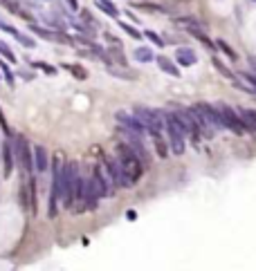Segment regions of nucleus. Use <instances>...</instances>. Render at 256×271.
<instances>
[{"label": "nucleus", "instance_id": "obj_34", "mask_svg": "<svg viewBox=\"0 0 256 271\" xmlns=\"http://www.w3.org/2000/svg\"><path fill=\"white\" fill-rule=\"evenodd\" d=\"M126 16H130V20H140V16H135V14L130 12V9H128V12H126Z\"/></svg>", "mask_w": 256, "mask_h": 271}, {"label": "nucleus", "instance_id": "obj_4", "mask_svg": "<svg viewBox=\"0 0 256 271\" xmlns=\"http://www.w3.org/2000/svg\"><path fill=\"white\" fill-rule=\"evenodd\" d=\"M117 157H119V162L124 164V168H126L130 182L137 184V182L142 179V175H144V168H146L144 159L137 155V150H133L126 141H122V144L117 146Z\"/></svg>", "mask_w": 256, "mask_h": 271}, {"label": "nucleus", "instance_id": "obj_20", "mask_svg": "<svg viewBox=\"0 0 256 271\" xmlns=\"http://www.w3.org/2000/svg\"><path fill=\"white\" fill-rule=\"evenodd\" d=\"M0 69H2V79H5V83L14 87V83H16V74H14V69H12V63H9L7 58H0Z\"/></svg>", "mask_w": 256, "mask_h": 271}, {"label": "nucleus", "instance_id": "obj_22", "mask_svg": "<svg viewBox=\"0 0 256 271\" xmlns=\"http://www.w3.org/2000/svg\"><path fill=\"white\" fill-rule=\"evenodd\" d=\"M117 25H119V29L126 32L130 38H142V36H144V32H140V29L135 27V25H130V23H122V20H117Z\"/></svg>", "mask_w": 256, "mask_h": 271}, {"label": "nucleus", "instance_id": "obj_8", "mask_svg": "<svg viewBox=\"0 0 256 271\" xmlns=\"http://www.w3.org/2000/svg\"><path fill=\"white\" fill-rule=\"evenodd\" d=\"M104 168H106V173H108V177H110L115 188H128V186H133V182L128 177L124 164L119 162V157H104Z\"/></svg>", "mask_w": 256, "mask_h": 271}, {"label": "nucleus", "instance_id": "obj_28", "mask_svg": "<svg viewBox=\"0 0 256 271\" xmlns=\"http://www.w3.org/2000/svg\"><path fill=\"white\" fill-rule=\"evenodd\" d=\"M218 47H220L222 52L227 54V56L232 58V61H234V58H236V52H234V50H232V47H229V45H227V43H225V41H218Z\"/></svg>", "mask_w": 256, "mask_h": 271}, {"label": "nucleus", "instance_id": "obj_5", "mask_svg": "<svg viewBox=\"0 0 256 271\" xmlns=\"http://www.w3.org/2000/svg\"><path fill=\"white\" fill-rule=\"evenodd\" d=\"M133 112L140 117L146 126V133L148 137L153 135H160L166 130V121H164V110H153V108H146V105H135Z\"/></svg>", "mask_w": 256, "mask_h": 271}, {"label": "nucleus", "instance_id": "obj_25", "mask_svg": "<svg viewBox=\"0 0 256 271\" xmlns=\"http://www.w3.org/2000/svg\"><path fill=\"white\" fill-rule=\"evenodd\" d=\"M0 56L7 58V61H9L12 65H16V63H18V58H16V54L12 52V47L7 45V43H2V41H0Z\"/></svg>", "mask_w": 256, "mask_h": 271}, {"label": "nucleus", "instance_id": "obj_24", "mask_svg": "<svg viewBox=\"0 0 256 271\" xmlns=\"http://www.w3.org/2000/svg\"><path fill=\"white\" fill-rule=\"evenodd\" d=\"M61 68L68 69V72H72V74H74L76 79H79V81H86V79H88V72L81 68V65H68V63H63Z\"/></svg>", "mask_w": 256, "mask_h": 271}, {"label": "nucleus", "instance_id": "obj_15", "mask_svg": "<svg viewBox=\"0 0 256 271\" xmlns=\"http://www.w3.org/2000/svg\"><path fill=\"white\" fill-rule=\"evenodd\" d=\"M175 61L182 68H191V65L198 63V56H196L191 47H180V50H175Z\"/></svg>", "mask_w": 256, "mask_h": 271}, {"label": "nucleus", "instance_id": "obj_2", "mask_svg": "<svg viewBox=\"0 0 256 271\" xmlns=\"http://www.w3.org/2000/svg\"><path fill=\"white\" fill-rule=\"evenodd\" d=\"M63 177H65V162L56 155L52 159V186H50V200H47V218H56L58 204H63Z\"/></svg>", "mask_w": 256, "mask_h": 271}, {"label": "nucleus", "instance_id": "obj_7", "mask_svg": "<svg viewBox=\"0 0 256 271\" xmlns=\"http://www.w3.org/2000/svg\"><path fill=\"white\" fill-rule=\"evenodd\" d=\"M175 112L180 117L182 128H184V133H186V139H191V144H200V139L204 137V133H202V126H200L198 117L193 112V108H175Z\"/></svg>", "mask_w": 256, "mask_h": 271}, {"label": "nucleus", "instance_id": "obj_36", "mask_svg": "<svg viewBox=\"0 0 256 271\" xmlns=\"http://www.w3.org/2000/svg\"><path fill=\"white\" fill-rule=\"evenodd\" d=\"M0 79H2V69H0Z\"/></svg>", "mask_w": 256, "mask_h": 271}, {"label": "nucleus", "instance_id": "obj_33", "mask_svg": "<svg viewBox=\"0 0 256 271\" xmlns=\"http://www.w3.org/2000/svg\"><path fill=\"white\" fill-rule=\"evenodd\" d=\"M65 2H68V7H70L72 12H79V2L76 0H65Z\"/></svg>", "mask_w": 256, "mask_h": 271}, {"label": "nucleus", "instance_id": "obj_10", "mask_svg": "<svg viewBox=\"0 0 256 271\" xmlns=\"http://www.w3.org/2000/svg\"><path fill=\"white\" fill-rule=\"evenodd\" d=\"M90 182H92L94 190H97V195H99V200H106V197H112V182L110 177H108V173H106L104 166H94L92 168V177H90Z\"/></svg>", "mask_w": 256, "mask_h": 271}, {"label": "nucleus", "instance_id": "obj_19", "mask_svg": "<svg viewBox=\"0 0 256 271\" xmlns=\"http://www.w3.org/2000/svg\"><path fill=\"white\" fill-rule=\"evenodd\" d=\"M238 112H240V117H243V123H245V128H247V133H256V110L240 108Z\"/></svg>", "mask_w": 256, "mask_h": 271}, {"label": "nucleus", "instance_id": "obj_11", "mask_svg": "<svg viewBox=\"0 0 256 271\" xmlns=\"http://www.w3.org/2000/svg\"><path fill=\"white\" fill-rule=\"evenodd\" d=\"M29 32H32V34H38L43 41H50V43H61V45H72V43H74L70 36L63 34L61 29H58V32H54V29L41 27V25H36V23H29Z\"/></svg>", "mask_w": 256, "mask_h": 271}, {"label": "nucleus", "instance_id": "obj_23", "mask_svg": "<svg viewBox=\"0 0 256 271\" xmlns=\"http://www.w3.org/2000/svg\"><path fill=\"white\" fill-rule=\"evenodd\" d=\"M144 36H146V38H148V41L153 43V45H157V47H160V50H162V47L166 45V41H164L162 36L157 34L155 29H144Z\"/></svg>", "mask_w": 256, "mask_h": 271}, {"label": "nucleus", "instance_id": "obj_9", "mask_svg": "<svg viewBox=\"0 0 256 271\" xmlns=\"http://www.w3.org/2000/svg\"><path fill=\"white\" fill-rule=\"evenodd\" d=\"M218 108H220L222 126L227 128V130H232V133H236V135L247 133V128H245L243 117H240V112H238V110H234L232 105H225V103H220Z\"/></svg>", "mask_w": 256, "mask_h": 271}, {"label": "nucleus", "instance_id": "obj_14", "mask_svg": "<svg viewBox=\"0 0 256 271\" xmlns=\"http://www.w3.org/2000/svg\"><path fill=\"white\" fill-rule=\"evenodd\" d=\"M34 162H36V173H45L50 168V152L45 146H34Z\"/></svg>", "mask_w": 256, "mask_h": 271}, {"label": "nucleus", "instance_id": "obj_18", "mask_svg": "<svg viewBox=\"0 0 256 271\" xmlns=\"http://www.w3.org/2000/svg\"><path fill=\"white\" fill-rule=\"evenodd\" d=\"M133 58L135 61H140V63H153L155 61V52H153L151 47L146 45H140L133 50Z\"/></svg>", "mask_w": 256, "mask_h": 271}, {"label": "nucleus", "instance_id": "obj_30", "mask_svg": "<svg viewBox=\"0 0 256 271\" xmlns=\"http://www.w3.org/2000/svg\"><path fill=\"white\" fill-rule=\"evenodd\" d=\"M243 79H245L247 85H252V92H256V76L254 74H243Z\"/></svg>", "mask_w": 256, "mask_h": 271}, {"label": "nucleus", "instance_id": "obj_1", "mask_svg": "<svg viewBox=\"0 0 256 271\" xmlns=\"http://www.w3.org/2000/svg\"><path fill=\"white\" fill-rule=\"evenodd\" d=\"M83 188L86 177L81 175V168L76 162H65V177H63V206L76 208V204L83 202Z\"/></svg>", "mask_w": 256, "mask_h": 271}, {"label": "nucleus", "instance_id": "obj_17", "mask_svg": "<svg viewBox=\"0 0 256 271\" xmlns=\"http://www.w3.org/2000/svg\"><path fill=\"white\" fill-rule=\"evenodd\" d=\"M151 139H153V146H155L157 157H160V159H166V155H169V150H171L169 139H164L162 133H160V135H153Z\"/></svg>", "mask_w": 256, "mask_h": 271}, {"label": "nucleus", "instance_id": "obj_27", "mask_svg": "<svg viewBox=\"0 0 256 271\" xmlns=\"http://www.w3.org/2000/svg\"><path fill=\"white\" fill-rule=\"evenodd\" d=\"M29 65H32V68H38V69H43L45 74H56V72H58V69L54 68V65L45 63V61H29Z\"/></svg>", "mask_w": 256, "mask_h": 271}, {"label": "nucleus", "instance_id": "obj_13", "mask_svg": "<svg viewBox=\"0 0 256 271\" xmlns=\"http://www.w3.org/2000/svg\"><path fill=\"white\" fill-rule=\"evenodd\" d=\"M14 157H16V150H14L12 141L5 139L2 141V177H12L14 173Z\"/></svg>", "mask_w": 256, "mask_h": 271}, {"label": "nucleus", "instance_id": "obj_29", "mask_svg": "<svg viewBox=\"0 0 256 271\" xmlns=\"http://www.w3.org/2000/svg\"><path fill=\"white\" fill-rule=\"evenodd\" d=\"M108 52H112V56H115V58H117V61H119V63H122V65H124V68H126V65H128V61H126V56H124V54H122V50H117V47H115V50H108Z\"/></svg>", "mask_w": 256, "mask_h": 271}, {"label": "nucleus", "instance_id": "obj_32", "mask_svg": "<svg viewBox=\"0 0 256 271\" xmlns=\"http://www.w3.org/2000/svg\"><path fill=\"white\" fill-rule=\"evenodd\" d=\"M104 38H108V41H110V43H115V45H122V43L117 41V38L110 34V32H104Z\"/></svg>", "mask_w": 256, "mask_h": 271}, {"label": "nucleus", "instance_id": "obj_12", "mask_svg": "<svg viewBox=\"0 0 256 271\" xmlns=\"http://www.w3.org/2000/svg\"><path fill=\"white\" fill-rule=\"evenodd\" d=\"M115 119H117V123H119V128H126V130H135V133L148 135V133H146L144 121H142V119L135 115V112H126V110H119V112L115 115Z\"/></svg>", "mask_w": 256, "mask_h": 271}, {"label": "nucleus", "instance_id": "obj_35", "mask_svg": "<svg viewBox=\"0 0 256 271\" xmlns=\"http://www.w3.org/2000/svg\"><path fill=\"white\" fill-rule=\"evenodd\" d=\"M250 63H252V68H254V72H256V58H254V56L250 58Z\"/></svg>", "mask_w": 256, "mask_h": 271}, {"label": "nucleus", "instance_id": "obj_26", "mask_svg": "<svg viewBox=\"0 0 256 271\" xmlns=\"http://www.w3.org/2000/svg\"><path fill=\"white\" fill-rule=\"evenodd\" d=\"M137 9H144V12H162V14H169V9L162 5H153V2H137Z\"/></svg>", "mask_w": 256, "mask_h": 271}, {"label": "nucleus", "instance_id": "obj_6", "mask_svg": "<svg viewBox=\"0 0 256 271\" xmlns=\"http://www.w3.org/2000/svg\"><path fill=\"white\" fill-rule=\"evenodd\" d=\"M14 150H16V159L18 164L23 166V170L27 175L36 173V162H34V146L27 141L25 135H16V141H14Z\"/></svg>", "mask_w": 256, "mask_h": 271}, {"label": "nucleus", "instance_id": "obj_21", "mask_svg": "<svg viewBox=\"0 0 256 271\" xmlns=\"http://www.w3.org/2000/svg\"><path fill=\"white\" fill-rule=\"evenodd\" d=\"M94 5L99 7L106 16H110V18H115V20H117V16H119V9L115 7V2H112V0H97Z\"/></svg>", "mask_w": 256, "mask_h": 271}, {"label": "nucleus", "instance_id": "obj_31", "mask_svg": "<svg viewBox=\"0 0 256 271\" xmlns=\"http://www.w3.org/2000/svg\"><path fill=\"white\" fill-rule=\"evenodd\" d=\"M81 18H83V20H88L90 25H94V18H92V14L88 12V9H81Z\"/></svg>", "mask_w": 256, "mask_h": 271}, {"label": "nucleus", "instance_id": "obj_37", "mask_svg": "<svg viewBox=\"0 0 256 271\" xmlns=\"http://www.w3.org/2000/svg\"><path fill=\"white\" fill-rule=\"evenodd\" d=\"M182 2H186V0H182Z\"/></svg>", "mask_w": 256, "mask_h": 271}, {"label": "nucleus", "instance_id": "obj_16", "mask_svg": "<svg viewBox=\"0 0 256 271\" xmlns=\"http://www.w3.org/2000/svg\"><path fill=\"white\" fill-rule=\"evenodd\" d=\"M155 63H157V68L162 69V72H166L169 76H175V79H180L182 72L178 69V65H175L169 56H164V54H157V56H155Z\"/></svg>", "mask_w": 256, "mask_h": 271}, {"label": "nucleus", "instance_id": "obj_3", "mask_svg": "<svg viewBox=\"0 0 256 271\" xmlns=\"http://www.w3.org/2000/svg\"><path fill=\"white\" fill-rule=\"evenodd\" d=\"M164 121H166V139H169L171 152L173 155H182L186 150V133L182 128V121L175 110H164Z\"/></svg>", "mask_w": 256, "mask_h": 271}]
</instances>
